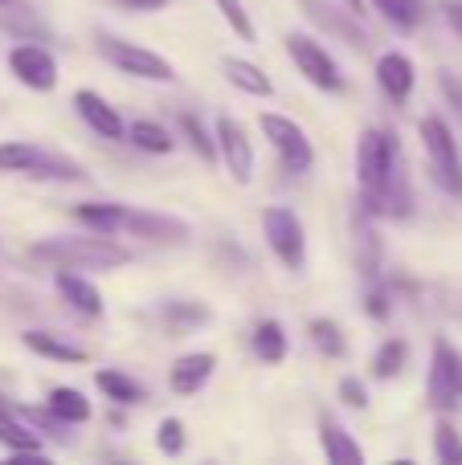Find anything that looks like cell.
Listing matches in <instances>:
<instances>
[{"instance_id": "30bf717a", "label": "cell", "mask_w": 462, "mask_h": 465, "mask_svg": "<svg viewBox=\"0 0 462 465\" xmlns=\"http://www.w3.org/2000/svg\"><path fill=\"white\" fill-rule=\"evenodd\" d=\"M8 70H13V78L29 90H54L57 86L54 54H49L45 45H33V41L29 45H16L13 54H8Z\"/></svg>"}, {"instance_id": "44dd1931", "label": "cell", "mask_w": 462, "mask_h": 465, "mask_svg": "<svg viewBox=\"0 0 462 465\" xmlns=\"http://www.w3.org/2000/svg\"><path fill=\"white\" fill-rule=\"evenodd\" d=\"M95 384H98V392L106 396V401H115V404H139L144 401V384L139 380H131V376H123V371H115V368H103V371H95Z\"/></svg>"}, {"instance_id": "603a6c76", "label": "cell", "mask_w": 462, "mask_h": 465, "mask_svg": "<svg viewBox=\"0 0 462 465\" xmlns=\"http://www.w3.org/2000/svg\"><path fill=\"white\" fill-rule=\"evenodd\" d=\"M254 355H258L262 363H283L286 360V331H283V322L262 319L258 327H254Z\"/></svg>"}, {"instance_id": "9a60e30c", "label": "cell", "mask_w": 462, "mask_h": 465, "mask_svg": "<svg viewBox=\"0 0 462 465\" xmlns=\"http://www.w3.org/2000/svg\"><path fill=\"white\" fill-rule=\"evenodd\" d=\"M123 232H131V237H147V241H185L188 225H185V221H176V217H164V213H136V209H127Z\"/></svg>"}, {"instance_id": "3957f363", "label": "cell", "mask_w": 462, "mask_h": 465, "mask_svg": "<svg viewBox=\"0 0 462 465\" xmlns=\"http://www.w3.org/2000/svg\"><path fill=\"white\" fill-rule=\"evenodd\" d=\"M417 131H422V147H426V160H430L434 184L447 196H462V155H458V139L450 131V123L438 119V114H426Z\"/></svg>"}, {"instance_id": "8d00e7d4", "label": "cell", "mask_w": 462, "mask_h": 465, "mask_svg": "<svg viewBox=\"0 0 462 465\" xmlns=\"http://www.w3.org/2000/svg\"><path fill=\"white\" fill-rule=\"evenodd\" d=\"M365 311L373 314V319H385V314H389V298H385L381 290H368V298H365Z\"/></svg>"}, {"instance_id": "1f68e13d", "label": "cell", "mask_w": 462, "mask_h": 465, "mask_svg": "<svg viewBox=\"0 0 462 465\" xmlns=\"http://www.w3.org/2000/svg\"><path fill=\"white\" fill-rule=\"evenodd\" d=\"M185 445H188V437H185V420L164 417L160 425H156V450H160L164 458H180V453H185Z\"/></svg>"}, {"instance_id": "f1b7e54d", "label": "cell", "mask_w": 462, "mask_h": 465, "mask_svg": "<svg viewBox=\"0 0 462 465\" xmlns=\"http://www.w3.org/2000/svg\"><path fill=\"white\" fill-rule=\"evenodd\" d=\"M180 131H185V139L193 143V152L201 155L205 163H217V160H221L217 135H209V131H205V123L196 119V114H180Z\"/></svg>"}, {"instance_id": "cb8c5ba5", "label": "cell", "mask_w": 462, "mask_h": 465, "mask_svg": "<svg viewBox=\"0 0 462 465\" xmlns=\"http://www.w3.org/2000/svg\"><path fill=\"white\" fill-rule=\"evenodd\" d=\"M127 139L139 147V152H147V155H168L172 152L168 127H164V123H156V119H136V123H131V131H127Z\"/></svg>"}, {"instance_id": "ab89813d", "label": "cell", "mask_w": 462, "mask_h": 465, "mask_svg": "<svg viewBox=\"0 0 462 465\" xmlns=\"http://www.w3.org/2000/svg\"><path fill=\"white\" fill-rule=\"evenodd\" d=\"M344 8H352V13H357V16H365V13H368V5H365V0H344Z\"/></svg>"}, {"instance_id": "e575fe53", "label": "cell", "mask_w": 462, "mask_h": 465, "mask_svg": "<svg viewBox=\"0 0 462 465\" xmlns=\"http://www.w3.org/2000/svg\"><path fill=\"white\" fill-rule=\"evenodd\" d=\"M340 401L348 404V409H368V388L360 384L357 376H344L340 380Z\"/></svg>"}, {"instance_id": "f546056e", "label": "cell", "mask_w": 462, "mask_h": 465, "mask_svg": "<svg viewBox=\"0 0 462 465\" xmlns=\"http://www.w3.org/2000/svg\"><path fill=\"white\" fill-rule=\"evenodd\" d=\"M311 343L319 347V351L327 355V360H340L344 351H348V343H344V331H340V322H332V319H311Z\"/></svg>"}, {"instance_id": "d590c367", "label": "cell", "mask_w": 462, "mask_h": 465, "mask_svg": "<svg viewBox=\"0 0 462 465\" xmlns=\"http://www.w3.org/2000/svg\"><path fill=\"white\" fill-rule=\"evenodd\" d=\"M119 8H131V13H164L168 0H115Z\"/></svg>"}, {"instance_id": "d4e9b609", "label": "cell", "mask_w": 462, "mask_h": 465, "mask_svg": "<svg viewBox=\"0 0 462 465\" xmlns=\"http://www.w3.org/2000/svg\"><path fill=\"white\" fill-rule=\"evenodd\" d=\"M373 8L401 33H414L417 25H422V13H426L422 0H373Z\"/></svg>"}, {"instance_id": "8fae6325", "label": "cell", "mask_w": 462, "mask_h": 465, "mask_svg": "<svg viewBox=\"0 0 462 465\" xmlns=\"http://www.w3.org/2000/svg\"><path fill=\"white\" fill-rule=\"evenodd\" d=\"M299 5L319 29L336 33V37L348 41V45H360V49L368 45V33H365V25H360V16L352 13V8H340V5H332V0H299Z\"/></svg>"}, {"instance_id": "836d02e7", "label": "cell", "mask_w": 462, "mask_h": 465, "mask_svg": "<svg viewBox=\"0 0 462 465\" xmlns=\"http://www.w3.org/2000/svg\"><path fill=\"white\" fill-rule=\"evenodd\" d=\"M29 176H37V180H82L86 172H82L74 160H62V155H41V163L29 172Z\"/></svg>"}, {"instance_id": "ac0fdd59", "label": "cell", "mask_w": 462, "mask_h": 465, "mask_svg": "<svg viewBox=\"0 0 462 465\" xmlns=\"http://www.w3.org/2000/svg\"><path fill=\"white\" fill-rule=\"evenodd\" d=\"M221 74L229 78V86H237L242 94H250V98H270L275 94V82H270L254 62H246V57H226V62H221Z\"/></svg>"}, {"instance_id": "7a4b0ae2", "label": "cell", "mask_w": 462, "mask_h": 465, "mask_svg": "<svg viewBox=\"0 0 462 465\" xmlns=\"http://www.w3.org/2000/svg\"><path fill=\"white\" fill-rule=\"evenodd\" d=\"M33 262H45L54 270H119L131 262V249L111 241V232L90 237H49L33 245Z\"/></svg>"}, {"instance_id": "4dcf8cb0", "label": "cell", "mask_w": 462, "mask_h": 465, "mask_svg": "<svg viewBox=\"0 0 462 465\" xmlns=\"http://www.w3.org/2000/svg\"><path fill=\"white\" fill-rule=\"evenodd\" d=\"M434 458L442 465H462V433L447 417H438V425H434Z\"/></svg>"}, {"instance_id": "4fadbf2b", "label": "cell", "mask_w": 462, "mask_h": 465, "mask_svg": "<svg viewBox=\"0 0 462 465\" xmlns=\"http://www.w3.org/2000/svg\"><path fill=\"white\" fill-rule=\"evenodd\" d=\"M74 111H78L82 123H86L90 131H98L103 139H115V143H119V139L127 135V127H123L119 111H115V106L106 103L98 90H78V94H74Z\"/></svg>"}, {"instance_id": "e0dca14e", "label": "cell", "mask_w": 462, "mask_h": 465, "mask_svg": "<svg viewBox=\"0 0 462 465\" xmlns=\"http://www.w3.org/2000/svg\"><path fill=\"white\" fill-rule=\"evenodd\" d=\"M319 445H324L327 461H336V465H365V450H360V441L332 417L319 420Z\"/></svg>"}, {"instance_id": "4316f807", "label": "cell", "mask_w": 462, "mask_h": 465, "mask_svg": "<svg viewBox=\"0 0 462 465\" xmlns=\"http://www.w3.org/2000/svg\"><path fill=\"white\" fill-rule=\"evenodd\" d=\"M406 360H409V343H406V339H385V343L377 347V355H373V376L377 380L401 376Z\"/></svg>"}, {"instance_id": "5b68a950", "label": "cell", "mask_w": 462, "mask_h": 465, "mask_svg": "<svg viewBox=\"0 0 462 465\" xmlns=\"http://www.w3.org/2000/svg\"><path fill=\"white\" fill-rule=\"evenodd\" d=\"M426 401L438 412H450L462 404V351L450 339H434L430 380H426Z\"/></svg>"}, {"instance_id": "d6a6232c", "label": "cell", "mask_w": 462, "mask_h": 465, "mask_svg": "<svg viewBox=\"0 0 462 465\" xmlns=\"http://www.w3.org/2000/svg\"><path fill=\"white\" fill-rule=\"evenodd\" d=\"M217 5V13L229 21V29L237 33V41H250L254 45V21H250V8L242 5V0H213Z\"/></svg>"}, {"instance_id": "ba28073f", "label": "cell", "mask_w": 462, "mask_h": 465, "mask_svg": "<svg viewBox=\"0 0 462 465\" xmlns=\"http://www.w3.org/2000/svg\"><path fill=\"white\" fill-rule=\"evenodd\" d=\"M98 49H103V57L115 65V70L131 74V78H144V82H172L176 78L168 57L152 54V49H144V45H131V41H119V37H103Z\"/></svg>"}, {"instance_id": "83f0119b", "label": "cell", "mask_w": 462, "mask_h": 465, "mask_svg": "<svg viewBox=\"0 0 462 465\" xmlns=\"http://www.w3.org/2000/svg\"><path fill=\"white\" fill-rule=\"evenodd\" d=\"M41 147L33 143H21V139H13V143H0V172H25L29 176L33 168L41 163Z\"/></svg>"}, {"instance_id": "5bb4252c", "label": "cell", "mask_w": 462, "mask_h": 465, "mask_svg": "<svg viewBox=\"0 0 462 465\" xmlns=\"http://www.w3.org/2000/svg\"><path fill=\"white\" fill-rule=\"evenodd\" d=\"M213 368H217V355H213V351H188V355H180V360L172 363V371H168V388L176 396H196L205 384H209Z\"/></svg>"}, {"instance_id": "74e56055", "label": "cell", "mask_w": 462, "mask_h": 465, "mask_svg": "<svg viewBox=\"0 0 462 465\" xmlns=\"http://www.w3.org/2000/svg\"><path fill=\"white\" fill-rule=\"evenodd\" d=\"M438 8H442V16L450 21V29H455L458 37H462V0H442Z\"/></svg>"}, {"instance_id": "7c38bea8", "label": "cell", "mask_w": 462, "mask_h": 465, "mask_svg": "<svg viewBox=\"0 0 462 465\" xmlns=\"http://www.w3.org/2000/svg\"><path fill=\"white\" fill-rule=\"evenodd\" d=\"M414 82H417V70L414 62H409L401 49H389V54L377 57V86L385 90V98L389 103H409V94H414Z\"/></svg>"}, {"instance_id": "d6986e66", "label": "cell", "mask_w": 462, "mask_h": 465, "mask_svg": "<svg viewBox=\"0 0 462 465\" xmlns=\"http://www.w3.org/2000/svg\"><path fill=\"white\" fill-rule=\"evenodd\" d=\"M21 343L29 347L33 355H45V360H54V363H86V351L65 343V339H57L54 331H25Z\"/></svg>"}, {"instance_id": "8992f818", "label": "cell", "mask_w": 462, "mask_h": 465, "mask_svg": "<svg viewBox=\"0 0 462 465\" xmlns=\"http://www.w3.org/2000/svg\"><path fill=\"white\" fill-rule=\"evenodd\" d=\"M286 54H291L295 70H299L316 90H327V94H340L344 90L340 65H336V57L327 54L316 37H307V33H291V37H286Z\"/></svg>"}, {"instance_id": "7402d4cb", "label": "cell", "mask_w": 462, "mask_h": 465, "mask_svg": "<svg viewBox=\"0 0 462 465\" xmlns=\"http://www.w3.org/2000/svg\"><path fill=\"white\" fill-rule=\"evenodd\" d=\"M45 404L65 420V425H86V420H90V401L78 392V388H65V384L49 388V401Z\"/></svg>"}, {"instance_id": "ffe728a7", "label": "cell", "mask_w": 462, "mask_h": 465, "mask_svg": "<svg viewBox=\"0 0 462 465\" xmlns=\"http://www.w3.org/2000/svg\"><path fill=\"white\" fill-rule=\"evenodd\" d=\"M78 225L95 229V232H123V221H127V204H111V201H95V204H78L74 209Z\"/></svg>"}, {"instance_id": "277c9868", "label": "cell", "mask_w": 462, "mask_h": 465, "mask_svg": "<svg viewBox=\"0 0 462 465\" xmlns=\"http://www.w3.org/2000/svg\"><path fill=\"white\" fill-rule=\"evenodd\" d=\"M258 127H262V139L278 152V160H283L286 172H295V176L311 172V163H316V147H311L307 131H303L299 123L286 119V114H262Z\"/></svg>"}, {"instance_id": "6da1fadb", "label": "cell", "mask_w": 462, "mask_h": 465, "mask_svg": "<svg viewBox=\"0 0 462 465\" xmlns=\"http://www.w3.org/2000/svg\"><path fill=\"white\" fill-rule=\"evenodd\" d=\"M357 184L360 201L377 217H409L414 209V193H409L406 160L393 135H385L381 127L360 131L357 139Z\"/></svg>"}, {"instance_id": "60d3db41", "label": "cell", "mask_w": 462, "mask_h": 465, "mask_svg": "<svg viewBox=\"0 0 462 465\" xmlns=\"http://www.w3.org/2000/svg\"><path fill=\"white\" fill-rule=\"evenodd\" d=\"M0 5H8V0H0Z\"/></svg>"}, {"instance_id": "9c48e42d", "label": "cell", "mask_w": 462, "mask_h": 465, "mask_svg": "<svg viewBox=\"0 0 462 465\" xmlns=\"http://www.w3.org/2000/svg\"><path fill=\"white\" fill-rule=\"evenodd\" d=\"M217 152L226 172L234 176V184H250L254 180V143L246 135V127L234 119V114H217Z\"/></svg>"}, {"instance_id": "f35d334b", "label": "cell", "mask_w": 462, "mask_h": 465, "mask_svg": "<svg viewBox=\"0 0 462 465\" xmlns=\"http://www.w3.org/2000/svg\"><path fill=\"white\" fill-rule=\"evenodd\" d=\"M442 90H447V98H450V103H455L458 106V111H462V82L455 78V74H450V70H442Z\"/></svg>"}, {"instance_id": "52a82bcc", "label": "cell", "mask_w": 462, "mask_h": 465, "mask_svg": "<svg viewBox=\"0 0 462 465\" xmlns=\"http://www.w3.org/2000/svg\"><path fill=\"white\" fill-rule=\"evenodd\" d=\"M262 232H266L270 249H275V257L286 270H303V262H307V232H303V221L291 209H283V204L262 209Z\"/></svg>"}, {"instance_id": "484cf974", "label": "cell", "mask_w": 462, "mask_h": 465, "mask_svg": "<svg viewBox=\"0 0 462 465\" xmlns=\"http://www.w3.org/2000/svg\"><path fill=\"white\" fill-rule=\"evenodd\" d=\"M213 314L205 302H185V298H172L168 306H164V322H168L172 331H193V327H205Z\"/></svg>"}, {"instance_id": "2e32d148", "label": "cell", "mask_w": 462, "mask_h": 465, "mask_svg": "<svg viewBox=\"0 0 462 465\" xmlns=\"http://www.w3.org/2000/svg\"><path fill=\"white\" fill-rule=\"evenodd\" d=\"M54 286H57V294H62L78 314H86V319H103V294H98V290L90 286L82 273L57 270L54 273Z\"/></svg>"}]
</instances>
